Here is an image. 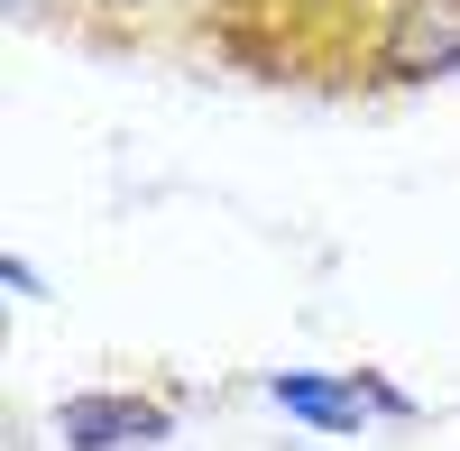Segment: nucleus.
I'll use <instances>...</instances> for the list:
<instances>
[{"label": "nucleus", "instance_id": "obj_1", "mask_svg": "<svg viewBox=\"0 0 460 451\" xmlns=\"http://www.w3.org/2000/svg\"><path fill=\"white\" fill-rule=\"evenodd\" d=\"M460 65V0H396L377 28V84H433Z\"/></svg>", "mask_w": 460, "mask_h": 451}, {"label": "nucleus", "instance_id": "obj_2", "mask_svg": "<svg viewBox=\"0 0 460 451\" xmlns=\"http://www.w3.org/2000/svg\"><path fill=\"white\" fill-rule=\"evenodd\" d=\"M166 415L157 405H138V396H74L65 405V442L74 451H120V442H157Z\"/></svg>", "mask_w": 460, "mask_h": 451}, {"label": "nucleus", "instance_id": "obj_3", "mask_svg": "<svg viewBox=\"0 0 460 451\" xmlns=\"http://www.w3.org/2000/svg\"><path fill=\"white\" fill-rule=\"evenodd\" d=\"M277 405L304 424H323V433H359V396L350 387H323V378H277Z\"/></svg>", "mask_w": 460, "mask_h": 451}, {"label": "nucleus", "instance_id": "obj_4", "mask_svg": "<svg viewBox=\"0 0 460 451\" xmlns=\"http://www.w3.org/2000/svg\"><path fill=\"white\" fill-rule=\"evenodd\" d=\"M102 10H157V0H102Z\"/></svg>", "mask_w": 460, "mask_h": 451}, {"label": "nucleus", "instance_id": "obj_5", "mask_svg": "<svg viewBox=\"0 0 460 451\" xmlns=\"http://www.w3.org/2000/svg\"><path fill=\"white\" fill-rule=\"evenodd\" d=\"M19 10H37V0H19Z\"/></svg>", "mask_w": 460, "mask_h": 451}]
</instances>
